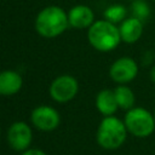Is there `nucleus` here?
<instances>
[{"instance_id": "obj_20", "label": "nucleus", "mask_w": 155, "mask_h": 155, "mask_svg": "<svg viewBox=\"0 0 155 155\" xmlns=\"http://www.w3.org/2000/svg\"><path fill=\"white\" fill-rule=\"evenodd\" d=\"M153 1H155V0H153Z\"/></svg>"}, {"instance_id": "obj_11", "label": "nucleus", "mask_w": 155, "mask_h": 155, "mask_svg": "<svg viewBox=\"0 0 155 155\" xmlns=\"http://www.w3.org/2000/svg\"><path fill=\"white\" fill-rule=\"evenodd\" d=\"M23 80L22 76L15 70L0 71V94L12 96L19 92L22 88Z\"/></svg>"}, {"instance_id": "obj_5", "label": "nucleus", "mask_w": 155, "mask_h": 155, "mask_svg": "<svg viewBox=\"0 0 155 155\" xmlns=\"http://www.w3.org/2000/svg\"><path fill=\"white\" fill-rule=\"evenodd\" d=\"M138 63L131 57L117 58L109 68V75L111 80L119 85H126L133 81L138 75Z\"/></svg>"}, {"instance_id": "obj_2", "label": "nucleus", "mask_w": 155, "mask_h": 155, "mask_svg": "<svg viewBox=\"0 0 155 155\" xmlns=\"http://www.w3.org/2000/svg\"><path fill=\"white\" fill-rule=\"evenodd\" d=\"M127 133V128L122 120L114 115L104 116L98 125L96 140L101 148L105 150H115L125 143Z\"/></svg>"}, {"instance_id": "obj_14", "label": "nucleus", "mask_w": 155, "mask_h": 155, "mask_svg": "<svg viewBox=\"0 0 155 155\" xmlns=\"http://www.w3.org/2000/svg\"><path fill=\"white\" fill-rule=\"evenodd\" d=\"M103 15H104V19H107L114 24H117L127 18V10L124 5L114 4L109 7H107Z\"/></svg>"}, {"instance_id": "obj_1", "label": "nucleus", "mask_w": 155, "mask_h": 155, "mask_svg": "<svg viewBox=\"0 0 155 155\" xmlns=\"http://www.w3.org/2000/svg\"><path fill=\"white\" fill-rule=\"evenodd\" d=\"M69 25L68 13L59 6H47L42 8L35 18V30L44 38H56Z\"/></svg>"}, {"instance_id": "obj_4", "label": "nucleus", "mask_w": 155, "mask_h": 155, "mask_svg": "<svg viewBox=\"0 0 155 155\" xmlns=\"http://www.w3.org/2000/svg\"><path fill=\"white\" fill-rule=\"evenodd\" d=\"M124 122L127 132L138 138L149 137L155 130L154 114L143 107H133L127 110Z\"/></svg>"}, {"instance_id": "obj_7", "label": "nucleus", "mask_w": 155, "mask_h": 155, "mask_svg": "<svg viewBox=\"0 0 155 155\" xmlns=\"http://www.w3.org/2000/svg\"><path fill=\"white\" fill-rule=\"evenodd\" d=\"M7 143L16 151H24L29 149V145L33 140V132L30 126L24 121L13 122L7 130Z\"/></svg>"}, {"instance_id": "obj_19", "label": "nucleus", "mask_w": 155, "mask_h": 155, "mask_svg": "<svg viewBox=\"0 0 155 155\" xmlns=\"http://www.w3.org/2000/svg\"><path fill=\"white\" fill-rule=\"evenodd\" d=\"M0 134H1V130H0Z\"/></svg>"}, {"instance_id": "obj_13", "label": "nucleus", "mask_w": 155, "mask_h": 155, "mask_svg": "<svg viewBox=\"0 0 155 155\" xmlns=\"http://www.w3.org/2000/svg\"><path fill=\"white\" fill-rule=\"evenodd\" d=\"M114 93H115V98H116V102L120 109H124L127 111L134 107L136 97H134L133 91L128 86L119 85L117 87L114 88Z\"/></svg>"}, {"instance_id": "obj_12", "label": "nucleus", "mask_w": 155, "mask_h": 155, "mask_svg": "<svg viewBox=\"0 0 155 155\" xmlns=\"http://www.w3.org/2000/svg\"><path fill=\"white\" fill-rule=\"evenodd\" d=\"M96 108L104 116H111L119 109L114 90H102L96 96Z\"/></svg>"}, {"instance_id": "obj_3", "label": "nucleus", "mask_w": 155, "mask_h": 155, "mask_svg": "<svg viewBox=\"0 0 155 155\" xmlns=\"http://www.w3.org/2000/svg\"><path fill=\"white\" fill-rule=\"evenodd\" d=\"M87 39L91 46L101 52L113 51L121 42L119 27L107 19L93 22L88 28Z\"/></svg>"}, {"instance_id": "obj_16", "label": "nucleus", "mask_w": 155, "mask_h": 155, "mask_svg": "<svg viewBox=\"0 0 155 155\" xmlns=\"http://www.w3.org/2000/svg\"><path fill=\"white\" fill-rule=\"evenodd\" d=\"M21 155H47V154H46L44 150H41V149H35V148L30 149V148H29V149L22 151Z\"/></svg>"}, {"instance_id": "obj_10", "label": "nucleus", "mask_w": 155, "mask_h": 155, "mask_svg": "<svg viewBox=\"0 0 155 155\" xmlns=\"http://www.w3.org/2000/svg\"><path fill=\"white\" fill-rule=\"evenodd\" d=\"M119 31L121 41L126 44H134L140 39L143 34V22L132 16L127 17L120 23Z\"/></svg>"}, {"instance_id": "obj_9", "label": "nucleus", "mask_w": 155, "mask_h": 155, "mask_svg": "<svg viewBox=\"0 0 155 155\" xmlns=\"http://www.w3.org/2000/svg\"><path fill=\"white\" fill-rule=\"evenodd\" d=\"M69 25L76 29L90 28L94 22V15L91 7L86 5H76L68 12Z\"/></svg>"}, {"instance_id": "obj_21", "label": "nucleus", "mask_w": 155, "mask_h": 155, "mask_svg": "<svg viewBox=\"0 0 155 155\" xmlns=\"http://www.w3.org/2000/svg\"><path fill=\"white\" fill-rule=\"evenodd\" d=\"M132 1H133V0H132Z\"/></svg>"}, {"instance_id": "obj_8", "label": "nucleus", "mask_w": 155, "mask_h": 155, "mask_svg": "<svg viewBox=\"0 0 155 155\" xmlns=\"http://www.w3.org/2000/svg\"><path fill=\"white\" fill-rule=\"evenodd\" d=\"M30 120L39 131L51 132L58 127L61 122V116L54 108L50 105H39L33 109Z\"/></svg>"}, {"instance_id": "obj_6", "label": "nucleus", "mask_w": 155, "mask_h": 155, "mask_svg": "<svg viewBox=\"0 0 155 155\" xmlns=\"http://www.w3.org/2000/svg\"><path fill=\"white\" fill-rule=\"evenodd\" d=\"M79 91L78 80L71 75H61L56 78L50 86V96L58 103L71 101Z\"/></svg>"}, {"instance_id": "obj_15", "label": "nucleus", "mask_w": 155, "mask_h": 155, "mask_svg": "<svg viewBox=\"0 0 155 155\" xmlns=\"http://www.w3.org/2000/svg\"><path fill=\"white\" fill-rule=\"evenodd\" d=\"M131 16L144 22L150 16V7L144 0H133L131 4Z\"/></svg>"}, {"instance_id": "obj_17", "label": "nucleus", "mask_w": 155, "mask_h": 155, "mask_svg": "<svg viewBox=\"0 0 155 155\" xmlns=\"http://www.w3.org/2000/svg\"><path fill=\"white\" fill-rule=\"evenodd\" d=\"M149 78H150V80L155 84V65L151 67V69H150V71H149Z\"/></svg>"}, {"instance_id": "obj_18", "label": "nucleus", "mask_w": 155, "mask_h": 155, "mask_svg": "<svg viewBox=\"0 0 155 155\" xmlns=\"http://www.w3.org/2000/svg\"><path fill=\"white\" fill-rule=\"evenodd\" d=\"M154 119H155V111H154Z\"/></svg>"}]
</instances>
